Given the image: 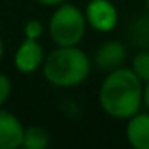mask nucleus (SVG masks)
Listing matches in <instances>:
<instances>
[{"label":"nucleus","mask_w":149,"mask_h":149,"mask_svg":"<svg viewBox=\"0 0 149 149\" xmlns=\"http://www.w3.org/2000/svg\"><path fill=\"white\" fill-rule=\"evenodd\" d=\"M132 71L136 74V77L146 84L149 82V48H141L132 58Z\"/></svg>","instance_id":"obj_11"},{"label":"nucleus","mask_w":149,"mask_h":149,"mask_svg":"<svg viewBox=\"0 0 149 149\" xmlns=\"http://www.w3.org/2000/svg\"><path fill=\"white\" fill-rule=\"evenodd\" d=\"M84 13L87 24L98 32H111L119 23V11L111 0H90Z\"/></svg>","instance_id":"obj_4"},{"label":"nucleus","mask_w":149,"mask_h":149,"mask_svg":"<svg viewBox=\"0 0 149 149\" xmlns=\"http://www.w3.org/2000/svg\"><path fill=\"white\" fill-rule=\"evenodd\" d=\"M143 84L132 68H119L107 72L100 87V106L107 116L127 120L143 106Z\"/></svg>","instance_id":"obj_1"},{"label":"nucleus","mask_w":149,"mask_h":149,"mask_svg":"<svg viewBox=\"0 0 149 149\" xmlns=\"http://www.w3.org/2000/svg\"><path fill=\"white\" fill-rule=\"evenodd\" d=\"M43 34V24L37 19H31L26 23L24 26V36L26 39H34V40H39Z\"/></svg>","instance_id":"obj_12"},{"label":"nucleus","mask_w":149,"mask_h":149,"mask_svg":"<svg viewBox=\"0 0 149 149\" xmlns=\"http://www.w3.org/2000/svg\"><path fill=\"white\" fill-rule=\"evenodd\" d=\"M91 71L88 55L77 45L58 47L45 56L42 72L47 82L59 88L77 87L87 80Z\"/></svg>","instance_id":"obj_2"},{"label":"nucleus","mask_w":149,"mask_h":149,"mask_svg":"<svg viewBox=\"0 0 149 149\" xmlns=\"http://www.w3.org/2000/svg\"><path fill=\"white\" fill-rule=\"evenodd\" d=\"M87 31V18L79 7L61 3L53 11L48 23L50 39L56 47H74L82 42Z\"/></svg>","instance_id":"obj_3"},{"label":"nucleus","mask_w":149,"mask_h":149,"mask_svg":"<svg viewBox=\"0 0 149 149\" xmlns=\"http://www.w3.org/2000/svg\"><path fill=\"white\" fill-rule=\"evenodd\" d=\"M10 95H11V80L8 79V75L0 72V107L7 103Z\"/></svg>","instance_id":"obj_13"},{"label":"nucleus","mask_w":149,"mask_h":149,"mask_svg":"<svg viewBox=\"0 0 149 149\" xmlns=\"http://www.w3.org/2000/svg\"><path fill=\"white\" fill-rule=\"evenodd\" d=\"M45 53L39 40L24 39L15 55V66L23 74H32L43 64Z\"/></svg>","instance_id":"obj_6"},{"label":"nucleus","mask_w":149,"mask_h":149,"mask_svg":"<svg viewBox=\"0 0 149 149\" xmlns=\"http://www.w3.org/2000/svg\"><path fill=\"white\" fill-rule=\"evenodd\" d=\"M24 127L16 116L0 107V149H18L23 146Z\"/></svg>","instance_id":"obj_7"},{"label":"nucleus","mask_w":149,"mask_h":149,"mask_svg":"<svg viewBox=\"0 0 149 149\" xmlns=\"http://www.w3.org/2000/svg\"><path fill=\"white\" fill-rule=\"evenodd\" d=\"M144 5H146V10L149 11V0H144Z\"/></svg>","instance_id":"obj_17"},{"label":"nucleus","mask_w":149,"mask_h":149,"mask_svg":"<svg viewBox=\"0 0 149 149\" xmlns=\"http://www.w3.org/2000/svg\"><path fill=\"white\" fill-rule=\"evenodd\" d=\"M143 104L149 111V82H146L144 87H143Z\"/></svg>","instance_id":"obj_14"},{"label":"nucleus","mask_w":149,"mask_h":149,"mask_svg":"<svg viewBox=\"0 0 149 149\" xmlns=\"http://www.w3.org/2000/svg\"><path fill=\"white\" fill-rule=\"evenodd\" d=\"M132 40L139 48H149V11L132 24Z\"/></svg>","instance_id":"obj_10"},{"label":"nucleus","mask_w":149,"mask_h":149,"mask_svg":"<svg viewBox=\"0 0 149 149\" xmlns=\"http://www.w3.org/2000/svg\"><path fill=\"white\" fill-rule=\"evenodd\" d=\"M125 136L133 149H149V112H136L127 119Z\"/></svg>","instance_id":"obj_8"},{"label":"nucleus","mask_w":149,"mask_h":149,"mask_svg":"<svg viewBox=\"0 0 149 149\" xmlns=\"http://www.w3.org/2000/svg\"><path fill=\"white\" fill-rule=\"evenodd\" d=\"M50 144V135L45 128L39 125H32L24 128L23 146L26 149H45Z\"/></svg>","instance_id":"obj_9"},{"label":"nucleus","mask_w":149,"mask_h":149,"mask_svg":"<svg viewBox=\"0 0 149 149\" xmlns=\"http://www.w3.org/2000/svg\"><path fill=\"white\" fill-rule=\"evenodd\" d=\"M36 2H39V3L45 5V7H58V5L64 3L66 0H36Z\"/></svg>","instance_id":"obj_15"},{"label":"nucleus","mask_w":149,"mask_h":149,"mask_svg":"<svg viewBox=\"0 0 149 149\" xmlns=\"http://www.w3.org/2000/svg\"><path fill=\"white\" fill-rule=\"evenodd\" d=\"M3 53H5V45H3V40L0 39V59L3 58Z\"/></svg>","instance_id":"obj_16"},{"label":"nucleus","mask_w":149,"mask_h":149,"mask_svg":"<svg viewBox=\"0 0 149 149\" xmlns=\"http://www.w3.org/2000/svg\"><path fill=\"white\" fill-rule=\"evenodd\" d=\"M127 59V48L119 40H106L95 52L93 61L96 68L103 72H111L123 66Z\"/></svg>","instance_id":"obj_5"}]
</instances>
